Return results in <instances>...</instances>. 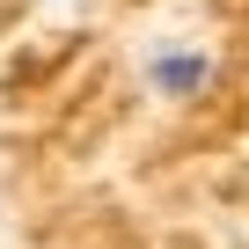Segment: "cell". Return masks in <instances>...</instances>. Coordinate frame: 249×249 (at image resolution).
I'll return each mask as SVG.
<instances>
[{
	"label": "cell",
	"instance_id": "1",
	"mask_svg": "<svg viewBox=\"0 0 249 249\" xmlns=\"http://www.w3.org/2000/svg\"><path fill=\"white\" fill-rule=\"evenodd\" d=\"M213 73H220V59H213L205 37H176L169 30V37H154L140 52V88L161 95V103H198L213 88Z\"/></svg>",
	"mask_w": 249,
	"mask_h": 249
},
{
	"label": "cell",
	"instance_id": "2",
	"mask_svg": "<svg viewBox=\"0 0 249 249\" xmlns=\"http://www.w3.org/2000/svg\"><path fill=\"white\" fill-rule=\"evenodd\" d=\"M52 8H88V0H52Z\"/></svg>",
	"mask_w": 249,
	"mask_h": 249
}]
</instances>
